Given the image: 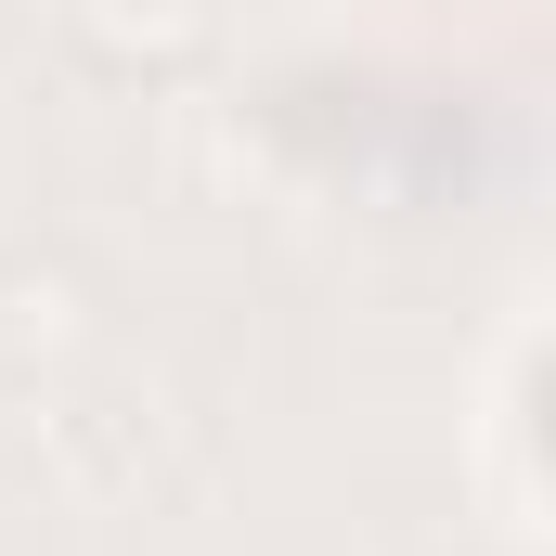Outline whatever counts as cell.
I'll use <instances>...</instances> for the list:
<instances>
[{
	"instance_id": "obj_1",
	"label": "cell",
	"mask_w": 556,
	"mask_h": 556,
	"mask_svg": "<svg viewBox=\"0 0 556 556\" xmlns=\"http://www.w3.org/2000/svg\"><path fill=\"white\" fill-rule=\"evenodd\" d=\"M194 0H91V39L104 52H194Z\"/></svg>"
}]
</instances>
